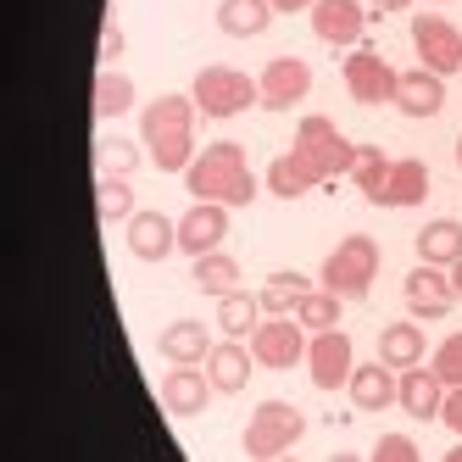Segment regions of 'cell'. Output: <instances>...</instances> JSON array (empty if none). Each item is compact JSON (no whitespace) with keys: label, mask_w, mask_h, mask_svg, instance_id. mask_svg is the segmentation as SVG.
<instances>
[{"label":"cell","mask_w":462,"mask_h":462,"mask_svg":"<svg viewBox=\"0 0 462 462\" xmlns=\"http://www.w3.org/2000/svg\"><path fill=\"white\" fill-rule=\"evenodd\" d=\"M402 295H407L412 318H446L451 301H457V284H451V273L435 268V262H418V273H407Z\"/></svg>","instance_id":"5bb4252c"},{"label":"cell","mask_w":462,"mask_h":462,"mask_svg":"<svg viewBox=\"0 0 462 462\" xmlns=\"http://www.w3.org/2000/svg\"><path fill=\"white\" fill-rule=\"evenodd\" d=\"M340 73H346V89H351L356 106H384V101H395V84H402V73L379 51H346Z\"/></svg>","instance_id":"9c48e42d"},{"label":"cell","mask_w":462,"mask_h":462,"mask_svg":"<svg viewBox=\"0 0 462 462\" xmlns=\"http://www.w3.org/2000/svg\"><path fill=\"white\" fill-rule=\"evenodd\" d=\"M395 368L390 362H362V368H351V407L356 412H384V407H395Z\"/></svg>","instance_id":"e0dca14e"},{"label":"cell","mask_w":462,"mask_h":462,"mask_svg":"<svg viewBox=\"0 0 462 462\" xmlns=\"http://www.w3.org/2000/svg\"><path fill=\"white\" fill-rule=\"evenodd\" d=\"M368 457H374V462H418L423 451H418V440H412V435H379Z\"/></svg>","instance_id":"d590c367"},{"label":"cell","mask_w":462,"mask_h":462,"mask_svg":"<svg viewBox=\"0 0 462 462\" xmlns=\"http://www.w3.org/2000/svg\"><path fill=\"white\" fill-rule=\"evenodd\" d=\"M395 402H402L412 418H440L446 402V384L435 368H402V384H395Z\"/></svg>","instance_id":"ffe728a7"},{"label":"cell","mask_w":462,"mask_h":462,"mask_svg":"<svg viewBox=\"0 0 462 462\" xmlns=\"http://www.w3.org/2000/svg\"><path fill=\"white\" fill-rule=\"evenodd\" d=\"M134 112V79H123L117 68H106L95 79V117H123Z\"/></svg>","instance_id":"4dcf8cb0"},{"label":"cell","mask_w":462,"mask_h":462,"mask_svg":"<svg viewBox=\"0 0 462 462\" xmlns=\"http://www.w3.org/2000/svg\"><path fill=\"white\" fill-rule=\"evenodd\" d=\"M195 117H201L195 95H156V101H145L140 140L162 173H184L195 162Z\"/></svg>","instance_id":"6da1fadb"},{"label":"cell","mask_w":462,"mask_h":462,"mask_svg":"<svg viewBox=\"0 0 462 462\" xmlns=\"http://www.w3.org/2000/svg\"><path fill=\"white\" fill-rule=\"evenodd\" d=\"M223 235H228V207H217V201H195V207L179 217V251H184L189 262L207 256V251H217Z\"/></svg>","instance_id":"4fadbf2b"},{"label":"cell","mask_w":462,"mask_h":462,"mask_svg":"<svg viewBox=\"0 0 462 462\" xmlns=\"http://www.w3.org/2000/svg\"><path fill=\"white\" fill-rule=\"evenodd\" d=\"M189 95H195V106H201V117H217V123L262 106L256 79L240 73V68H201V73H195V84H189Z\"/></svg>","instance_id":"277c9868"},{"label":"cell","mask_w":462,"mask_h":462,"mask_svg":"<svg viewBox=\"0 0 462 462\" xmlns=\"http://www.w3.org/2000/svg\"><path fill=\"white\" fill-rule=\"evenodd\" d=\"M128 251L140 262H168L179 251V223L168 212H134L128 217Z\"/></svg>","instance_id":"9a60e30c"},{"label":"cell","mask_w":462,"mask_h":462,"mask_svg":"<svg viewBox=\"0 0 462 462\" xmlns=\"http://www.w3.org/2000/svg\"><path fill=\"white\" fill-rule=\"evenodd\" d=\"M362 28H368V17H362L356 0H318V6H312V34H318L323 45H335V51L356 45Z\"/></svg>","instance_id":"2e32d148"},{"label":"cell","mask_w":462,"mask_h":462,"mask_svg":"<svg viewBox=\"0 0 462 462\" xmlns=\"http://www.w3.org/2000/svg\"><path fill=\"white\" fill-rule=\"evenodd\" d=\"M379 279V240L368 235H346L335 251L323 256V290H335L340 301H362Z\"/></svg>","instance_id":"3957f363"},{"label":"cell","mask_w":462,"mask_h":462,"mask_svg":"<svg viewBox=\"0 0 462 462\" xmlns=\"http://www.w3.org/2000/svg\"><path fill=\"white\" fill-rule=\"evenodd\" d=\"M318 0H273V12H312Z\"/></svg>","instance_id":"f35d334b"},{"label":"cell","mask_w":462,"mask_h":462,"mask_svg":"<svg viewBox=\"0 0 462 462\" xmlns=\"http://www.w3.org/2000/svg\"><path fill=\"white\" fill-rule=\"evenodd\" d=\"M273 23V0H223L217 6V28L228 40H256Z\"/></svg>","instance_id":"7402d4cb"},{"label":"cell","mask_w":462,"mask_h":462,"mask_svg":"<svg viewBox=\"0 0 462 462\" xmlns=\"http://www.w3.org/2000/svg\"><path fill=\"white\" fill-rule=\"evenodd\" d=\"M307 273H273L268 284H262V318H295V307L307 301Z\"/></svg>","instance_id":"f1b7e54d"},{"label":"cell","mask_w":462,"mask_h":462,"mask_svg":"<svg viewBox=\"0 0 462 462\" xmlns=\"http://www.w3.org/2000/svg\"><path fill=\"white\" fill-rule=\"evenodd\" d=\"M256 89H262V106L268 112H290V106H301V95H312V68L301 56H273L262 68Z\"/></svg>","instance_id":"8fae6325"},{"label":"cell","mask_w":462,"mask_h":462,"mask_svg":"<svg viewBox=\"0 0 462 462\" xmlns=\"http://www.w3.org/2000/svg\"><path fill=\"white\" fill-rule=\"evenodd\" d=\"M95 212H101V223H128L134 217V184L101 173V184H95Z\"/></svg>","instance_id":"d6a6232c"},{"label":"cell","mask_w":462,"mask_h":462,"mask_svg":"<svg viewBox=\"0 0 462 462\" xmlns=\"http://www.w3.org/2000/svg\"><path fill=\"white\" fill-rule=\"evenodd\" d=\"M374 6H379V12H407L412 0H374Z\"/></svg>","instance_id":"ab89813d"},{"label":"cell","mask_w":462,"mask_h":462,"mask_svg":"<svg viewBox=\"0 0 462 462\" xmlns=\"http://www.w3.org/2000/svg\"><path fill=\"white\" fill-rule=\"evenodd\" d=\"M307 435V412L301 407H290V402H262L256 412H251V423H245V457H256V462H268V457H284L295 440Z\"/></svg>","instance_id":"5b68a950"},{"label":"cell","mask_w":462,"mask_h":462,"mask_svg":"<svg viewBox=\"0 0 462 462\" xmlns=\"http://www.w3.org/2000/svg\"><path fill=\"white\" fill-rule=\"evenodd\" d=\"M295 318H301V328H340V295L335 290H307V301L295 307Z\"/></svg>","instance_id":"836d02e7"},{"label":"cell","mask_w":462,"mask_h":462,"mask_svg":"<svg viewBox=\"0 0 462 462\" xmlns=\"http://www.w3.org/2000/svg\"><path fill=\"white\" fill-rule=\"evenodd\" d=\"M435 6H446V0H435Z\"/></svg>","instance_id":"ee69618b"},{"label":"cell","mask_w":462,"mask_h":462,"mask_svg":"<svg viewBox=\"0 0 462 462\" xmlns=\"http://www.w3.org/2000/svg\"><path fill=\"white\" fill-rule=\"evenodd\" d=\"M356 189H362V201H374L384 207V184H390V156L379 145H356V162H351V173H346Z\"/></svg>","instance_id":"83f0119b"},{"label":"cell","mask_w":462,"mask_h":462,"mask_svg":"<svg viewBox=\"0 0 462 462\" xmlns=\"http://www.w3.org/2000/svg\"><path fill=\"white\" fill-rule=\"evenodd\" d=\"M462 256V223L457 217H435L418 228V262H435V268H451Z\"/></svg>","instance_id":"d4e9b609"},{"label":"cell","mask_w":462,"mask_h":462,"mask_svg":"<svg viewBox=\"0 0 462 462\" xmlns=\"http://www.w3.org/2000/svg\"><path fill=\"white\" fill-rule=\"evenodd\" d=\"M429 368L440 374L446 390H457V384H462V335H446V340L435 346V362H429Z\"/></svg>","instance_id":"e575fe53"},{"label":"cell","mask_w":462,"mask_h":462,"mask_svg":"<svg viewBox=\"0 0 462 462\" xmlns=\"http://www.w3.org/2000/svg\"><path fill=\"white\" fill-rule=\"evenodd\" d=\"M356 351H351V335L346 328H318L312 335V346H307V374H312V390H346L351 384V362Z\"/></svg>","instance_id":"ba28073f"},{"label":"cell","mask_w":462,"mask_h":462,"mask_svg":"<svg viewBox=\"0 0 462 462\" xmlns=\"http://www.w3.org/2000/svg\"><path fill=\"white\" fill-rule=\"evenodd\" d=\"M295 156H301L318 179H340V173H351L356 145L328 117H301V128H295Z\"/></svg>","instance_id":"8992f818"},{"label":"cell","mask_w":462,"mask_h":462,"mask_svg":"<svg viewBox=\"0 0 462 462\" xmlns=\"http://www.w3.org/2000/svg\"><path fill=\"white\" fill-rule=\"evenodd\" d=\"M156 351H162V362H207L212 335H207V323L179 318V323H168V328L156 335Z\"/></svg>","instance_id":"44dd1931"},{"label":"cell","mask_w":462,"mask_h":462,"mask_svg":"<svg viewBox=\"0 0 462 462\" xmlns=\"http://www.w3.org/2000/svg\"><path fill=\"white\" fill-rule=\"evenodd\" d=\"M207 402H212L207 368H195V362H173L168 379H162V407H168L173 418H195V412H207Z\"/></svg>","instance_id":"7c38bea8"},{"label":"cell","mask_w":462,"mask_h":462,"mask_svg":"<svg viewBox=\"0 0 462 462\" xmlns=\"http://www.w3.org/2000/svg\"><path fill=\"white\" fill-rule=\"evenodd\" d=\"M251 368H256V356H251V346H240V340H223V346L207 351V379H212V390H223V395H240V390L251 384Z\"/></svg>","instance_id":"ac0fdd59"},{"label":"cell","mask_w":462,"mask_h":462,"mask_svg":"<svg viewBox=\"0 0 462 462\" xmlns=\"http://www.w3.org/2000/svg\"><path fill=\"white\" fill-rule=\"evenodd\" d=\"M412 51H418L423 68L440 73V79L462 73V34H457V23H446L440 12H418L412 17Z\"/></svg>","instance_id":"52a82bcc"},{"label":"cell","mask_w":462,"mask_h":462,"mask_svg":"<svg viewBox=\"0 0 462 462\" xmlns=\"http://www.w3.org/2000/svg\"><path fill=\"white\" fill-rule=\"evenodd\" d=\"M429 201V168L418 156L390 162V184H384V207H423Z\"/></svg>","instance_id":"603a6c76"},{"label":"cell","mask_w":462,"mask_h":462,"mask_svg":"<svg viewBox=\"0 0 462 462\" xmlns=\"http://www.w3.org/2000/svg\"><path fill=\"white\" fill-rule=\"evenodd\" d=\"M184 189L195 195V201H217V207H251L256 201V173H251V162H245V145L235 140H217L207 145L201 156L184 168Z\"/></svg>","instance_id":"7a4b0ae2"},{"label":"cell","mask_w":462,"mask_h":462,"mask_svg":"<svg viewBox=\"0 0 462 462\" xmlns=\"http://www.w3.org/2000/svg\"><path fill=\"white\" fill-rule=\"evenodd\" d=\"M446 462H462V435H457V446L446 451Z\"/></svg>","instance_id":"b9f144b4"},{"label":"cell","mask_w":462,"mask_h":462,"mask_svg":"<svg viewBox=\"0 0 462 462\" xmlns=\"http://www.w3.org/2000/svg\"><path fill=\"white\" fill-rule=\"evenodd\" d=\"M440 423L451 429V435H462V384L446 390V402H440Z\"/></svg>","instance_id":"74e56055"},{"label":"cell","mask_w":462,"mask_h":462,"mask_svg":"<svg viewBox=\"0 0 462 462\" xmlns=\"http://www.w3.org/2000/svg\"><path fill=\"white\" fill-rule=\"evenodd\" d=\"M251 356H256V368H295V362H307L301 318H262L251 335Z\"/></svg>","instance_id":"30bf717a"},{"label":"cell","mask_w":462,"mask_h":462,"mask_svg":"<svg viewBox=\"0 0 462 462\" xmlns=\"http://www.w3.org/2000/svg\"><path fill=\"white\" fill-rule=\"evenodd\" d=\"M423 356H429V340H423L418 323H390L384 335H379V362H390L395 374H402V368H418Z\"/></svg>","instance_id":"cb8c5ba5"},{"label":"cell","mask_w":462,"mask_h":462,"mask_svg":"<svg viewBox=\"0 0 462 462\" xmlns=\"http://www.w3.org/2000/svg\"><path fill=\"white\" fill-rule=\"evenodd\" d=\"M123 51H128V40H123V23H112V17H106V23H101V51H95V56H101V68H112V61H117Z\"/></svg>","instance_id":"8d00e7d4"},{"label":"cell","mask_w":462,"mask_h":462,"mask_svg":"<svg viewBox=\"0 0 462 462\" xmlns=\"http://www.w3.org/2000/svg\"><path fill=\"white\" fill-rule=\"evenodd\" d=\"M140 145L134 140H117V134H106L101 145H95V168H101L106 179H134L140 173Z\"/></svg>","instance_id":"1f68e13d"},{"label":"cell","mask_w":462,"mask_h":462,"mask_svg":"<svg viewBox=\"0 0 462 462\" xmlns=\"http://www.w3.org/2000/svg\"><path fill=\"white\" fill-rule=\"evenodd\" d=\"M312 184H323V179H318L295 151H284V156L268 162V195H279V201H301Z\"/></svg>","instance_id":"484cf974"},{"label":"cell","mask_w":462,"mask_h":462,"mask_svg":"<svg viewBox=\"0 0 462 462\" xmlns=\"http://www.w3.org/2000/svg\"><path fill=\"white\" fill-rule=\"evenodd\" d=\"M395 106H402V117H435L446 106V79L429 73V68L402 73V84H395Z\"/></svg>","instance_id":"d6986e66"},{"label":"cell","mask_w":462,"mask_h":462,"mask_svg":"<svg viewBox=\"0 0 462 462\" xmlns=\"http://www.w3.org/2000/svg\"><path fill=\"white\" fill-rule=\"evenodd\" d=\"M195 290H201V295H228V290H240V262L228 256L223 245L207 251V256H195Z\"/></svg>","instance_id":"f546056e"},{"label":"cell","mask_w":462,"mask_h":462,"mask_svg":"<svg viewBox=\"0 0 462 462\" xmlns=\"http://www.w3.org/2000/svg\"><path fill=\"white\" fill-rule=\"evenodd\" d=\"M457 168H462V140H457Z\"/></svg>","instance_id":"7bdbcfd3"},{"label":"cell","mask_w":462,"mask_h":462,"mask_svg":"<svg viewBox=\"0 0 462 462\" xmlns=\"http://www.w3.org/2000/svg\"><path fill=\"white\" fill-rule=\"evenodd\" d=\"M457 79H462V73H457Z\"/></svg>","instance_id":"f6af8a7d"},{"label":"cell","mask_w":462,"mask_h":462,"mask_svg":"<svg viewBox=\"0 0 462 462\" xmlns=\"http://www.w3.org/2000/svg\"><path fill=\"white\" fill-rule=\"evenodd\" d=\"M451 284H457V295H462V256L451 262Z\"/></svg>","instance_id":"60d3db41"},{"label":"cell","mask_w":462,"mask_h":462,"mask_svg":"<svg viewBox=\"0 0 462 462\" xmlns=\"http://www.w3.org/2000/svg\"><path fill=\"white\" fill-rule=\"evenodd\" d=\"M217 323H223L228 340H251L256 323H262V295H245V290L217 295Z\"/></svg>","instance_id":"4316f807"}]
</instances>
